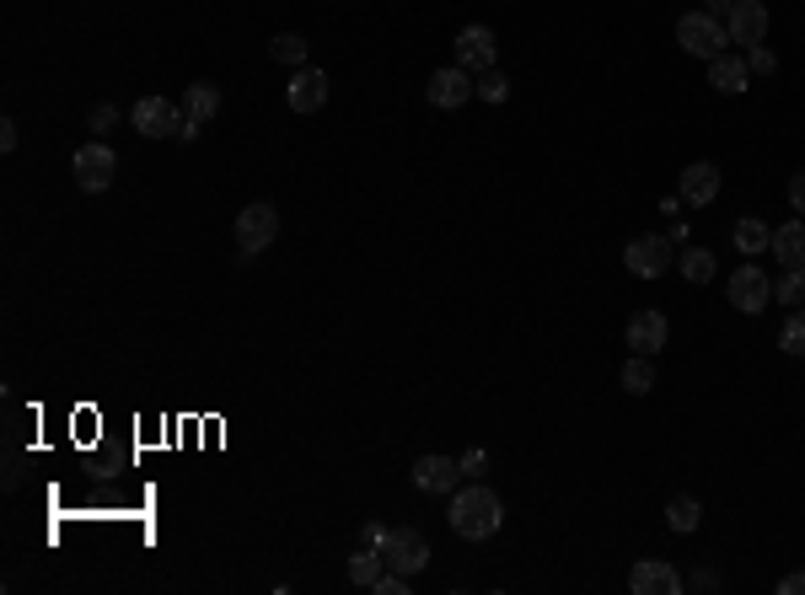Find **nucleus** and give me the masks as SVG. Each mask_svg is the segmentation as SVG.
<instances>
[{"mask_svg":"<svg viewBox=\"0 0 805 595\" xmlns=\"http://www.w3.org/2000/svg\"><path fill=\"white\" fill-rule=\"evenodd\" d=\"M725 295H730V306H735V312L763 317V306H773V279H768L757 263H741V268L725 279Z\"/></svg>","mask_w":805,"mask_h":595,"instance_id":"5","label":"nucleus"},{"mask_svg":"<svg viewBox=\"0 0 805 595\" xmlns=\"http://www.w3.org/2000/svg\"><path fill=\"white\" fill-rule=\"evenodd\" d=\"M387 574V558H381V547H360L355 558H350V585L360 591H376V580Z\"/></svg>","mask_w":805,"mask_h":595,"instance_id":"21","label":"nucleus"},{"mask_svg":"<svg viewBox=\"0 0 805 595\" xmlns=\"http://www.w3.org/2000/svg\"><path fill=\"white\" fill-rule=\"evenodd\" d=\"M677 268H682L688 284H709V279H715V253H709V248H682V253H677Z\"/></svg>","mask_w":805,"mask_h":595,"instance_id":"22","label":"nucleus"},{"mask_svg":"<svg viewBox=\"0 0 805 595\" xmlns=\"http://www.w3.org/2000/svg\"><path fill=\"white\" fill-rule=\"evenodd\" d=\"M71 177H76V188H81V193H102V188L118 177V156H113V145H102V140L76 145V156H71Z\"/></svg>","mask_w":805,"mask_h":595,"instance_id":"4","label":"nucleus"},{"mask_svg":"<svg viewBox=\"0 0 805 595\" xmlns=\"http://www.w3.org/2000/svg\"><path fill=\"white\" fill-rule=\"evenodd\" d=\"M381 558H387V569H398V574H425V564H430V542L414 531V526H392L387 531V542H381Z\"/></svg>","mask_w":805,"mask_h":595,"instance_id":"8","label":"nucleus"},{"mask_svg":"<svg viewBox=\"0 0 805 595\" xmlns=\"http://www.w3.org/2000/svg\"><path fill=\"white\" fill-rule=\"evenodd\" d=\"M746 81H752L746 60H735V54H719V60H709V86H715V91H725V97H741V91H746Z\"/></svg>","mask_w":805,"mask_h":595,"instance_id":"18","label":"nucleus"},{"mask_svg":"<svg viewBox=\"0 0 805 595\" xmlns=\"http://www.w3.org/2000/svg\"><path fill=\"white\" fill-rule=\"evenodd\" d=\"M478 97H483V102H505V97H511V81H505L500 71H483V81H478Z\"/></svg>","mask_w":805,"mask_h":595,"instance_id":"28","label":"nucleus"},{"mask_svg":"<svg viewBox=\"0 0 805 595\" xmlns=\"http://www.w3.org/2000/svg\"><path fill=\"white\" fill-rule=\"evenodd\" d=\"M414 489L419 494H456L462 489V461L456 456H419L414 461Z\"/></svg>","mask_w":805,"mask_h":595,"instance_id":"10","label":"nucleus"},{"mask_svg":"<svg viewBox=\"0 0 805 595\" xmlns=\"http://www.w3.org/2000/svg\"><path fill=\"white\" fill-rule=\"evenodd\" d=\"M446 520L462 542H489V536L505 526V499H500L494 489H483V483H467V489L451 494Z\"/></svg>","mask_w":805,"mask_h":595,"instance_id":"1","label":"nucleus"},{"mask_svg":"<svg viewBox=\"0 0 805 595\" xmlns=\"http://www.w3.org/2000/svg\"><path fill=\"white\" fill-rule=\"evenodd\" d=\"M183 113L193 118V124H210L215 113H221V86L215 81H193L183 91Z\"/></svg>","mask_w":805,"mask_h":595,"instance_id":"19","label":"nucleus"},{"mask_svg":"<svg viewBox=\"0 0 805 595\" xmlns=\"http://www.w3.org/2000/svg\"><path fill=\"white\" fill-rule=\"evenodd\" d=\"M129 124L146 135V140H193L204 124H193L188 113H183V102L173 97H140L135 107H129Z\"/></svg>","mask_w":805,"mask_h":595,"instance_id":"2","label":"nucleus"},{"mask_svg":"<svg viewBox=\"0 0 805 595\" xmlns=\"http://www.w3.org/2000/svg\"><path fill=\"white\" fill-rule=\"evenodd\" d=\"M425 97L436 102V107H462L467 97H478V86H473V71H462V65H446V71H436L430 86H425Z\"/></svg>","mask_w":805,"mask_h":595,"instance_id":"15","label":"nucleus"},{"mask_svg":"<svg viewBox=\"0 0 805 595\" xmlns=\"http://www.w3.org/2000/svg\"><path fill=\"white\" fill-rule=\"evenodd\" d=\"M624 392H633V397L655 392V365H650V354H628V365H624Z\"/></svg>","mask_w":805,"mask_h":595,"instance_id":"24","label":"nucleus"},{"mask_svg":"<svg viewBox=\"0 0 805 595\" xmlns=\"http://www.w3.org/2000/svg\"><path fill=\"white\" fill-rule=\"evenodd\" d=\"M715 199H719V167L715 162H693V167L682 172V204L704 210V204H715Z\"/></svg>","mask_w":805,"mask_h":595,"instance_id":"16","label":"nucleus"},{"mask_svg":"<svg viewBox=\"0 0 805 595\" xmlns=\"http://www.w3.org/2000/svg\"><path fill=\"white\" fill-rule=\"evenodd\" d=\"M628 343H633V354H661L666 343H671V322H666V312H633L628 317Z\"/></svg>","mask_w":805,"mask_h":595,"instance_id":"14","label":"nucleus"},{"mask_svg":"<svg viewBox=\"0 0 805 595\" xmlns=\"http://www.w3.org/2000/svg\"><path fill=\"white\" fill-rule=\"evenodd\" d=\"M113 118H118L113 107H91V129H97V135H108V124H113Z\"/></svg>","mask_w":805,"mask_h":595,"instance_id":"33","label":"nucleus"},{"mask_svg":"<svg viewBox=\"0 0 805 595\" xmlns=\"http://www.w3.org/2000/svg\"><path fill=\"white\" fill-rule=\"evenodd\" d=\"M725 33H730V43L757 49V43L768 38V5H763V0H735L730 16H725Z\"/></svg>","mask_w":805,"mask_h":595,"instance_id":"9","label":"nucleus"},{"mask_svg":"<svg viewBox=\"0 0 805 595\" xmlns=\"http://www.w3.org/2000/svg\"><path fill=\"white\" fill-rule=\"evenodd\" d=\"M462 472H483V451H467L462 456Z\"/></svg>","mask_w":805,"mask_h":595,"instance_id":"35","label":"nucleus"},{"mask_svg":"<svg viewBox=\"0 0 805 595\" xmlns=\"http://www.w3.org/2000/svg\"><path fill=\"white\" fill-rule=\"evenodd\" d=\"M677 43H682L693 60H719L725 43H730V33H725V22L709 16V11H682V16H677Z\"/></svg>","mask_w":805,"mask_h":595,"instance_id":"3","label":"nucleus"},{"mask_svg":"<svg viewBox=\"0 0 805 595\" xmlns=\"http://www.w3.org/2000/svg\"><path fill=\"white\" fill-rule=\"evenodd\" d=\"M746 71H752V76H773V71H779L773 49H763V43H757V49H746Z\"/></svg>","mask_w":805,"mask_h":595,"instance_id":"29","label":"nucleus"},{"mask_svg":"<svg viewBox=\"0 0 805 595\" xmlns=\"http://www.w3.org/2000/svg\"><path fill=\"white\" fill-rule=\"evenodd\" d=\"M387 531H392V526H381V520H370V526H365L360 536H365V547H381V542H387Z\"/></svg>","mask_w":805,"mask_h":595,"instance_id":"31","label":"nucleus"},{"mask_svg":"<svg viewBox=\"0 0 805 595\" xmlns=\"http://www.w3.org/2000/svg\"><path fill=\"white\" fill-rule=\"evenodd\" d=\"M268 54H274L279 65H290V71H301V65H306V38H295V33H279V38L268 43Z\"/></svg>","mask_w":805,"mask_h":595,"instance_id":"25","label":"nucleus"},{"mask_svg":"<svg viewBox=\"0 0 805 595\" xmlns=\"http://www.w3.org/2000/svg\"><path fill=\"white\" fill-rule=\"evenodd\" d=\"M730 5H735V0H709V5H704V11H709V16H719V22H725V16H730Z\"/></svg>","mask_w":805,"mask_h":595,"instance_id":"36","label":"nucleus"},{"mask_svg":"<svg viewBox=\"0 0 805 595\" xmlns=\"http://www.w3.org/2000/svg\"><path fill=\"white\" fill-rule=\"evenodd\" d=\"M624 263L633 279H661L677 268V242L671 237H633L624 248Z\"/></svg>","mask_w":805,"mask_h":595,"instance_id":"7","label":"nucleus"},{"mask_svg":"<svg viewBox=\"0 0 805 595\" xmlns=\"http://www.w3.org/2000/svg\"><path fill=\"white\" fill-rule=\"evenodd\" d=\"M274 237H279V210H274L268 199H253V204L237 215V248H242V263L264 253Z\"/></svg>","mask_w":805,"mask_h":595,"instance_id":"6","label":"nucleus"},{"mask_svg":"<svg viewBox=\"0 0 805 595\" xmlns=\"http://www.w3.org/2000/svg\"><path fill=\"white\" fill-rule=\"evenodd\" d=\"M773 301H784L790 312H801L805 306V268H790V274L773 284Z\"/></svg>","mask_w":805,"mask_h":595,"instance_id":"26","label":"nucleus"},{"mask_svg":"<svg viewBox=\"0 0 805 595\" xmlns=\"http://www.w3.org/2000/svg\"><path fill=\"white\" fill-rule=\"evenodd\" d=\"M730 242H735V253H741V257H763V248L773 242V231H768V226H763L757 215H746V220H735Z\"/></svg>","mask_w":805,"mask_h":595,"instance_id":"20","label":"nucleus"},{"mask_svg":"<svg viewBox=\"0 0 805 595\" xmlns=\"http://www.w3.org/2000/svg\"><path fill=\"white\" fill-rule=\"evenodd\" d=\"M699 520H704V505H699L693 494H677V499L666 505V526H671V531H682V536H688V531H699Z\"/></svg>","mask_w":805,"mask_h":595,"instance_id":"23","label":"nucleus"},{"mask_svg":"<svg viewBox=\"0 0 805 595\" xmlns=\"http://www.w3.org/2000/svg\"><path fill=\"white\" fill-rule=\"evenodd\" d=\"M779 595H805V569L801 574H784V580H779Z\"/></svg>","mask_w":805,"mask_h":595,"instance_id":"32","label":"nucleus"},{"mask_svg":"<svg viewBox=\"0 0 805 595\" xmlns=\"http://www.w3.org/2000/svg\"><path fill=\"white\" fill-rule=\"evenodd\" d=\"M768 253L779 257L784 268H805V215H801V220H790V226H779V231H773Z\"/></svg>","mask_w":805,"mask_h":595,"instance_id":"17","label":"nucleus"},{"mask_svg":"<svg viewBox=\"0 0 805 595\" xmlns=\"http://www.w3.org/2000/svg\"><path fill=\"white\" fill-rule=\"evenodd\" d=\"M494 54H500V43H494V33L489 27H462L456 33V65L462 71H494Z\"/></svg>","mask_w":805,"mask_h":595,"instance_id":"13","label":"nucleus"},{"mask_svg":"<svg viewBox=\"0 0 805 595\" xmlns=\"http://www.w3.org/2000/svg\"><path fill=\"white\" fill-rule=\"evenodd\" d=\"M0 151H16V124H11V118L0 124Z\"/></svg>","mask_w":805,"mask_h":595,"instance_id":"34","label":"nucleus"},{"mask_svg":"<svg viewBox=\"0 0 805 595\" xmlns=\"http://www.w3.org/2000/svg\"><path fill=\"white\" fill-rule=\"evenodd\" d=\"M628 591L633 595H677L682 591V574L666 564V558H639L628 569Z\"/></svg>","mask_w":805,"mask_h":595,"instance_id":"11","label":"nucleus"},{"mask_svg":"<svg viewBox=\"0 0 805 595\" xmlns=\"http://www.w3.org/2000/svg\"><path fill=\"white\" fill-rule=\"evenodd\" d=\"M790 204H795V215H805V167L790 177Z\"/></svg>","mask_w":805,"mask_h":595,"instance_id":"30","label":"nucleus"},{"mask_svg":"<svg viewBox=\"0 0 805 595\" xmlns=\"http://www.w3.org/2000/svg\"><path fill=\"white\" fill-rule=\"evenodd\" d=\"M328 76L317 71V65H301L295 76H290V86H285V102H290V113H317L323 102H328Z\"/></svg>","mask_w":805,"mask_h":595,"instance_id":"12","label":"nucleus"},{"mask_svg":"<svg viewBox=\"0 0 805 595\" xmlns=\"http://www.w3.org/2000/svg\"><path fill=\"white\" fill-rule=\"evenodd\" d=\"M779 349L795 354V359H805V306L790 312V322H784V333H779Z\"/></svg>","mask_w":805,"mask_h":595,"instance_id":"27","label":"nucleus"}]
</instances>
